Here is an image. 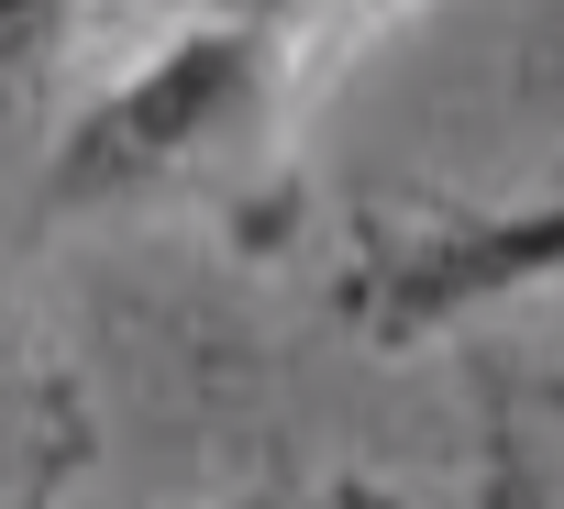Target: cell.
Wrapping results in <instances>:
<instances>
[{
	"label": "cell",
	"mask_w": 564,
	"mask_h": 509,
	"mask_svg": "<svg viewBox=\"0 0 564 509\" xmlns=\"http://www.w3.org/2000/svg\"><path fill=\"white\" fill-rule=\"evenodd\" d=\"M265 89H276V12H265V0H243V12H221V23H188V34L155 45L111 100H89V122L56 144L45 210L133 199V188L199 166Z\"/></svg>",
	"instance_id": "6da1fadb"
},
{
	"label": "cell",
	"mask_w": 564,
	"mask_h": 509,
	"mask_svg": "<svg viewBox=\"0 0 564 509\" xmlns=\"http://www.w3.org/2000/svg\"><path fill=\"white\" fill-rule=\"evenodd\" d=\"M553 254H564L553 199H520V210H498V221H443V232H421V243H377L366 267H355V289H344V311H355L377 344H432V333H454L476 300L553 278Z\"/></svg>",
	"instance_id": "7a4b0ae2"
},
{
	"label": "cell",
	"mask_w": 564,
	"mask_h": 509,
	"mask_svg": "<svg viewBox=\"0 0 564 509\" xmlns=\"http://www.w3.org/2000/svg\"><path fill=\"white\" fill-rule=\"evenodd\" d=\"M487 509H553V487H542L531 443H498V476H487Z\"/></svg>",
	"instance_id": "3957f363"
},
{
	"label": "cell",
	"mask_w": 564,
	"mask_h": 509,
	"mask_svg": "<svg viewBox=\"0 0 564 509\" xmlns=\"http://www.w3.org/2000/svg\"><path fill=\"white\" fill-rule=\"evenodd\" d=\"M56 12H67V0H0V45H23V34L56 23Z\"/></svg>",
	"instance_id": "277c9868"
},
{
	"label": "cell",
	"mask_w": 564,
	"mask_h": 509,
	"mask_svg": "<svg viewBox=\"0 0 564 509\" xmlns=\"http://www.w3.org/2000/svg\"><path fill=\"white\" fill-rule=\"evenodd\" d=\"M0 67H12V45H0Z\"/></svg>",
	"instance_id": "5b68a950"
}]
</instances>
